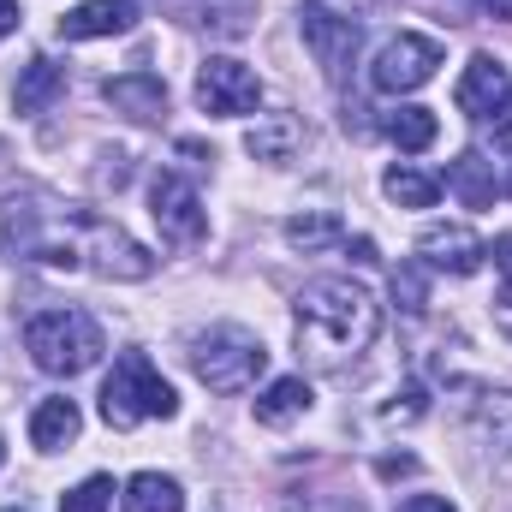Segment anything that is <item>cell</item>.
Returning <instances> with one entry per match:
<instances>
[{
  "label": "cell",
  "mask_w": 512,
  "mask_h": 512,
  "mask_svg": "<svg viewBox=\"0 0 512 512\" xmlns=\"http://www.w3.org/2000/svg\"><path fill=\"white\" fill-rule=\"evenodd\" d=\"M66 96V66H54L48 54H36L24 72H18V90H12V108L18 114H42Z\"/></svg>",
  "instance_id": "2e32d148"
},
{
  "label": "cell",
  "mask_w": 512,
  "mask_h": 512,
  "mask_svg": "<svg viewBox=\"0 0 512 512\" xmlns=\"http://www.w3.org/2000/svg\"><path fill=\"white\" fill-rule=\"evenodd\" d=\"M12 512H18V507H12Z\"/></svg>",
  "instance_id": "836d02e7"
},
{
  "label": "cell",
  "mask_w": 512,
  "mask_h": 512,
  "mask_svg": "<svg viewBox=\"0 0 512 512\" xmlns=\"http://www.w3.org/2000/svg\"><path fill=\"white\" fill-rule=\"evenodd\" d=\"M120 512H185V489L161 471H137L120 489Z\"/></svg>",
  "instance_id": "d6986e66"
},
{
  "label": "cell",
  "mask_w": 512,
  "mask_h": 512,
  "mask_svg": "<svg viewBox=\"0 0 512 512\" xmlns=\"http://www.w3.org/2000/svg\"><path fill=\"white\" fill-rule=\"evenodd\" d=\"M280 233H286V245H292V251H304V256H310V251H328V245H340V239H346L340 215H292Z\"/></svg>",
  "instance_id": "ffe728a7"
},
{
  "label": "cell",
  "mask_w": 512,
  "mask_h": 512,
  "mask_svg": "<svg viewBox=\"0 0 512 512\" xmlns=\"http://www.w3.org/2000/svg\"><path fill=\"white\" fill-rule=\"evenodd\" d=\"M167 18H179L185 30H209V36H245L256 18V0H161Z\"/></svg>",
  "instance_id": "8fae6325"
},
{
  "label": "cell",
  "mask_w": 512,
  "mask_h": 512,
  "mask_svg": "<svg viewBox=\"0 0 512 512\" xmlns=\"http://www.w3.org/2000/svg\"><path fill=\"white\" fill-rule=\"evenodd\" d=\"M137 24V0H84L60 18L66 42H96V36H126Z\"/></svg>",
  "instance_id": "5bb4252c"
},
{
  "label": "cell",
  "mask_w": 512,
  "mask_h": 512,
  "mask_svg": "<svg viewBox=\"0 0 512 512\" xmlns=\"http://www.w3.org/2000/svg\"><path fill=\"white\" fill-rule=\"evenodd\" d=\"M191 370H197V382L209 387V393H245L268 370V346L256 340L251 328L221 322V328H209V334L191 340Z\"/></svg>",
  "instance_id": "277c9868"
},
{
  "label": "cell",
  "mask_w": 512,
  "mask_h": 512,
  "mask_svg": "<svg viewBox=\"0 0 512 512\" xmlns=\"http://www.w3.org/2000/svg\"><path fill=\"white\" fill-rule=\"evenodd\" d=\"M84 256H90V268H96L102 280H149V274H155V256L143 251L131 233L96 221V215H90V227H84Z\"/></svg>",
  "instance_id": "9c48e42d"
},
{
  "label": "cell",
  "mask_w": 512,
  "mask_h": 512,
  "mask_svg": "<svg viewBox=\"0 0 512 512\" xmlns=\"http://www.w3.org/2000/svg\"><path fill=\"white\" fill-rule=\"evenodd\" d=\"M18 30V0H0V42Z\"/></svg>",
  "instance_id": "f546056e"
},
{
  "label": "cell",
  "mask_w": 512,
  "mask_h": 512,
  "mask_svg": "<svg viewBox=\"0 0 512 512\" xmlns=\"http://www.w3.org/2000/svg\"><path fill=\"white\" fill-rule=\"evenodd\" d=\"M512 96V78L507 66L495 60V54H471V66H465V78H459V90H453V102H459V114L465 120H489L501 102Z\"/></svg>",
  "instance_id": "30bf717a"
},
{
  "label": "cell",
  "mask_w": 512,
  "mask_h": 512,
  "mask_svg": "<svg viewBox=\"0 0 512 512\" xmlns=\"http://www.w3.org/2000/svg\"><path fill=\"white\" fill-rule=\"evenodd\" d=\"M382 131H387V143H399V149H411V155H417V149H429V143H435V114H429V108H393V114H387L382 120Z\"/></svg>",
  "instance_id": "7402d4cb"
},
{
  "label": "cell",
  "mask_w": 512,
  "mask_h": 512,
  "mask_svg": "<svg viewBox=\"0 0 512 512\" xmlns=\"http://www.w3.org/2000/svg\"><path fill=\"white\" fill-rule=\"evenodd\" d=\"M376 334H382V310L358 280L322 274L298 292V346L316 352L322 364H346V358L370 352Z\"/></svg>",
  "instance_id": "6da1fadb"
},
{
  "label": "cell",
  "mask_w": 512,
  "mask_h": 512,
  "mask_svg": "<svg viewBox=\"0 0 512 512\" xmlns=\"http://www.w3.org/2000/svg\"><path fill=\"white\" fill-rule=\"evenodd\" d=\"M149 215H155L161 239H173V245H197L209 233V209H203L197 185L179 179V173H155L149 179Z\"/></svg>",
  "instance_id": "ba28073f"
},
{
  "label": "cell",
  "mask_w": 512,
  "mask_h": 512,
  "mask_svg": "<svg viewBox=\"0 0 512 512\" xmlns=\"http://www.w3.org/2000/svg\"><path fill=\"white\" fill-rule=\"evenodd\" d=\"M173 411H179L173 382H167L143 352H120V358H114V376L102 382V423H108V429H137V423L173 417Z\"/></svg>",
  "instance_id": "7a4b0ae2"
},
{
  "label": "cell",
  "mask_w": 512,
  "mask_h": 512,
  "mask_svg": "<svg viewBox=\"0 0 512 512\" xmlns=\"http://www.w3.org/2000/svg\"><path fill=\"white\" fill-rule=\"evenodd\" d=\"M197 108L215 114V120L256 114L262 108V78H256L245 60H233V54H209L197 66Z\"/></svg>",
  "instance_id": "52a82bcc"
},
{
  "label": "cell",
  "mask_w": 512,
  "mask_h": 512,
  "mask_svg": "<svg viewBox=\"0 0 512 512\" xmlns=\"http://www.w3.org/2000/svg\"><path fill=\"white\" fill-rule=\"evenodd\" d=\"M483 12L489 18H512V0H483Z\"/></svg>",
  "instance_id": "4dcf8cb0"
},
{
  "label": "cell",
  "mask_w": 512,
  "mask_h": 512,
  "mask_svg": "<svg viewBox=\"0 0 512 512\" xmlns=\"http://www.w3.org/2000/svg\"><path fill=\"white\" fill-rule=\"evenodd\" d=\"M114 507V483L108 477H84L66 501H60V512H108Z\"/></svg>",
  "instance_id": "d4e9b609"
},
{
  "label": "cell",
  "mask_w": 512,
  "mask_h": 512,
  "mask_svg": "<svg viewBox=\"0 0 512 512\" xmlns=\"http://www.w3.org/2000/svg\"><path fill=\"white\" fill-rule=\"evenodd\" d=\"M495 328L512 340V286H501V298H495Z\"/></svg>",
  "instance_id": "f1b7e54d"
},
{
  "label": "cell",
  "mask_w": 512,
  "mask_h": 512,
  "mask_svg": "<svg viewBox=\"0 0 512 512\" xmlns=\"http://www.w3.org/2000/svg\"><path fill=\"white\" fill-rule=\"evenodd\" d=\"M0 465H6V441H0Z\"/></svg>",
  "instance_id": "1f68e13d"
},
{
  "label": "cell",
  "mask_w": 512,
  "mask_h": 512,
  "mask_svg": "<svg viewBox=\"0 0 512 512\" xmlns=\"http://www.w3.org/2000/svg\"><path fill=\"white\" fill-rule=\"evenodd\" d=\"M489 137H495V149H512V96L489 114Z\"/></svg>",
  "instance_id": "484cf974"
},
{
  "label": "cell",
  "mask_w": 512,
  "mask_h": 512,
  "mask_svg": "<svg viewBox=\"0 0 512 512\" xmlns=\"http://www.w3.org/2000/svg\"><path fill=\"white\" fill-rule=\"evenodd\" d=\"M447 191L465 203V209H495V197H501V185H495V167L483 161V155H459L453 167H447Z\"/></svg>",
  "instance_id": "ac0fdd59"
},
{
  "label": "cell",
  "mask_w": 512,
  "mask_h": 512,
  "mask_svg": "<svg viewBox=\"0 0 512 512\" xmlns=\"http://www.w3.org/2000/svg\"><path fill=\"white\" fill-rule=\"evenodd\" d=\"M24 352H30L36 370H48V376H84V370L102 358V328H96V316H84V310H42V316H30V328H24Z\"/></svg>",
  "instance_id": "3957f363"
},
{
  "label": "cell",
  "mask_w": 512,
  "mask_h": 512,
  "mask_svg": "<svg viewBox=\"0 0 512 512\" xmlns=\"http://www.w3.org/2000/svg\"><path fill=\"white\" fill-rule=\"evenodd\" d=\"M489 256H495V268H501V280L512 286V233H501V239L489 245Z\"/></svg>",
  "instance_id": "83f0119b"
},
{
  "label": "cell",
  "mask_w": 512,
  "mask_h": 512,
  "mask_svg": "<svg viewBox=\"0 0 512 512\" xmlns=\"http://www.w3.org/2000/svg\"><path fill=\"white\" fill-rule=\"evenodd\" d=\"M298 143H304V126H298V120H262V126H251V137H245V149H251L256 161H286Z\"/></svg>",
  "instance_id": "603a6c76"
},
{
  "label": "cell",
  "mask_w": 512,
  "mask_h": 512,
  "mask_svg": "<svg viewBox=\"0 0 512 512\" xmlns=\"http://www.w3.org/2000/svg\"><path fill=\"white\" fill-rule=\"evenodd\" d=\"M417 256L429 262V268H441V274H477L483 268V256L489 245L471 233V227H423V239H417Z\"/></svg>",
  "instance_id": "7c38bea8"
},
{
  "label": "cell",
  "mask_w": 512,
  "mask_h": 512,
  "mask_svg": "<svg viewBox=\"0 0 512 512\" xmlns=\"http://www.w3.org/2000/svg\"><path fill=\"white\" fill-rule=\"evenodd\" d=\"M78 429H84V411H78L72 399H42V405L30 411V447H42V453L72 447Z\"/></svg>",
  "instance_id": "e0dca14e"
},
{
  "label": "cell",
  "mask_w": 512,
  "mask_h": 512,
  "mask_svg": "<svg viewBox=\"0 0 512 512\" xmlns=\"http://www.w3.org/2000/svg\"><path fill=\"white\" fill-rule=\"evenodd\" d=\"M507 191H512V179H507Z\"/></svg>",
  "instance_id": "d6a6232c"
},
{
  "label": "cell",
  "mask_w": 512,
  "mask_h": 512,
  "mask_svg": "<svg viewBox=\"0 0 512 512\" xmlns=\"http://www.w3.org/2000/svg\"><path fill=\"white\" fill-rule=\"evenodd\" d=\"M393 304H399L405 316H417V310L429 304V262H399V268H393Z\"/></svg>",
  "instance_id": "cb8c5ba5"
},
{
  "label": "cell",
  "mask_w": 512,
  "mask_h": 512,
  "mask_svg": "<svg viewBox=\"0 0 512 512\" xmlns=\"http://www.w3.org/2000/svg\"><path fill=\"white\" fill-rule=\"evenodd\" d=\"M399 512H459V507H453L447 495H405V501H399Z\"/></svg>",
  "instance_id": "4316f807"
},
{
  "label": "cell",
  "mask_w": 512,
  "mask_h": 512,
  "mask_svg": "<svg viewBox=\"0 0 512 512\" xmlns=\"http://www.w3.org/2000/svg\"><path fill=\"white\" fill-rule=\"evenodd\" d=\"M382 191L399 203V209H429V203L441 197V179H429V173H417V167H387Z\"/></svg>",
  "instance_id": "44dd1931"
},
{
  "label": "cell",
  "mask_w": 512,
  "mask_h": 512,
  "mask_svg": "<svg viewBox=\"0 0 512 512\" xmlns=\"http://www.w3.org/2000/svg\"><path fill=\"white\" fill-rule=\"evenodd\" d=\"M310 399H316V393H310L304 376H274L251 405H256V423H262V429H286V423H298V417L310 411Z\"/></svg>",
  "instance_id": "9a60e30c"
},
{
  "label": "cell",
  "mask_w": 512,
  "mask_h": 512,
  "mask_svg": "<svg viewBox=\"0 0 512 512\" xmlns=\"http://www.w3.org/2000/svg\"><path fill=\"white\" fill-rule=\"evenodd\" d=\"M441 42L435 36H417V30H399V36H387L382 54L370 60V84L382 90V96H411V90H423L435 72H441Z\"/></svg>",
  "instance_id": "8992f818"
},
{
  "label": "cell",
  "mask_w": 512,
  "mask_h": 512,
  "mask_svg": "<svg viewBox=\"0 0 512 512\" xmlns=\"http://www.w3.org/2000/svg\"><path fill=\"white\" fill-rule=\"evenodd\" d=\"M102 96H108V108H120L137 126H155V120L167 114V84H161V72H120V78L102 84Z\"/></svg>",
  "instance_id": "4fadbf2b"
},
{
  "label": "cell",
  "mask_w": 512,
  "mask_h": 512,
  "mask_svg": "<svg viewBox=\"0 0 512 512\" xmlns=\"http://www.w3.org/2000/svg\"><path fill=\"white\" fill-rule=\"evenodd\" d=\"M298 30H304V48L310 60L322 66L328 84H340L358 60V42H364V24H358V6H334V0H304L298 6Z\"/></svg>",
  "instance_id": "5b68a950"
}]
</instances>
